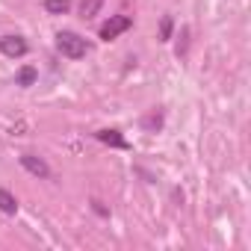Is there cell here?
Returning a JSON list of instances; mask_svg holds the SVG:
<instances>
[{"label": "cell", "mask_w": 251, "mask_h": 251, "mask_svg": "<svg viewBox=\"0 0 251 251\" xmlns=\"http://www.w3.org/2000/svg\"><path fill=\"white\" fill-rule=\"evenodd\" d=\"M56 50L65 56V59H83L89 53V45L83 36H77L74 30H62L56 33Z\"/></svg>", "instance_id": "1"}, {"label": "cell", "mask_w": 251, "mask_h": 251, "mask_svg": "<svg viewBox=\"0 0 251 251\" xmlns=\"http://www.w3.org/2000/svg\"><path fill=\"white\" fill-rule=\"evenodd\" d=\"M130 27H133V18H130V15H112L109 21H103V24H100L98 36H100L103 42H112V39H118L121 33H127Z\"/></svg>", "instance_id": "2"}, {"label": "cell", "mask_w": 251, "mask_h": 251, "mask_svg": "<svg viewBox=\"0 0 251 251\" xmlns=\"http://www.w3.org/2000/svg\"><path fill=\"white\" fill-rule=\"evenodd\" d=\"M27 50H30V45H27V39H24V36L9 33V36L0 39V53L9 56V59H21V56H27Z\"/></svg>", "instance_id": "3"}, {"label": "cell", "mask_w": 251, "mask_h": 251, "mask_svg": "<svg viewBox=\"0 0 251 251\" xmlns=\"http://www.w3.org/2000/svg\"><path fill=\"white\" fill-rule=\"evenodd\" d=\"M18 160H21V166H24L33 177H42V180H48V177H50V166H48L42 157H36V154H21Z\"/></svg>", "instance_id": "4"}, {"label": "cell", "mask_w": 251, "mask_h": 251, "mask_svg": "<svg viewBox=\"0 0 251 251\" xmlns=\"http://www.w3.org/2000/svg\"><path fill=\"white\" fill-rule=\"evenodd\" d=\"M95 136H98V142H103V145H109V148H121V151H127V148H130V142L124 139L118 130H98Z\"/></svg>", "instance_id": "5"}, {"label": "cell", "mask_w": 251, "mask_h": 251, "mask_svg": "<svg viewBox=\"0 0 251 251\" xmlns=\"http://www.w3.org/2000/svg\"><path fill=\"white\" fill-rule=\"evenodd\" d=\"M0 213H6V216H15L18 213V198L9 189H0Z\"/></svg>", "instance_id": "6"}, {"label": "cell", "mask_w": 251, "mask_h": 251, "mask_svg": "<svg viewBox=\"0 0 251 251\" xmlns=\"http://www.w3.org/2000/svg\"><path fill=\"white\" fill-rule=\"evenodd\" d=\"M71 9V0H45V12L48 15H65Z\"/></svg>", "instance_id": "7"}, {"label": "cell", "mask_w": 251, "mask_h": 251, "mask_svg": "<svg viewBox=\"0 0 251 251\" xmlns=\"http://www.w3.org/2000/svg\"><path fill=\"white\" fill-rule=\"evenodd\" d=\"M103 6V0H80V15L83 18H95Z\"/></svg>", "instance_id": "8"}, {"label": "cell", "mask_w": 251, "mask_h": 251, "mask_svg": "<svg viewBox=\"0 0 251 251\" xmlns=\"http://www.w3.org/2000/svg\"><path fill=\"white\" fill-rule=\"evenodd\" d=\"M36 77H39V74H36V68H21V71H18V77H15V86H24V89H27V86H33V83H36Z\"/></svg>", "instance_id": "9"}, {"label": "cell", "mask_w": 251, "mask_h": 251, "mask_svg": "<svg viewBox=\"0 0 251 251\" xmlns=\"http://www.w3.org/2000/svg\"><path fill=\"white\" fill-rule=\"evenodd\" d=\"M169 33H172V18L163 21V39H169Z\"/></svg>", "instance_id": "10"}]
</instances>
